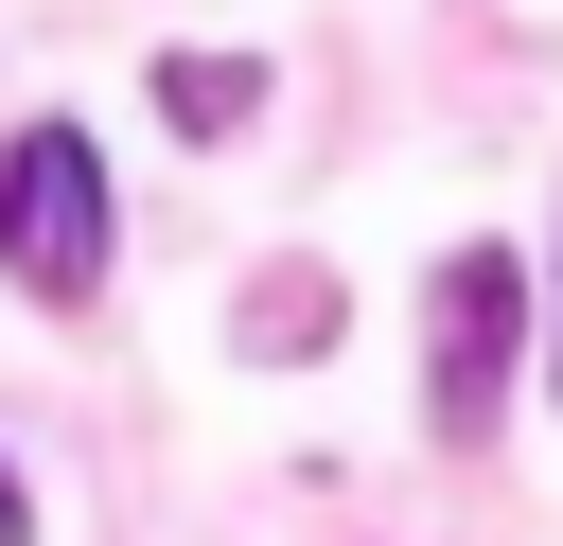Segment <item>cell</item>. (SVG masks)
<instances>
[{
  "instance_id": "1",
  "label": "cell",
  "mask_w": 563,
  "mask_h": 546,
  "mask_svg": "<svg viewBox=\"0 0 563 546\" xmlns=\"http://www.w3.org/2000/svg\"><path fill=\"white\" fill-rule=\"evenodd\" d=\"M0 282H35V299H88L106 282V159L70 123L0 141Z\"/></svg>"
},
{
  "instance_id": "2",
  "label": "cell",
  "mask_w": 563,
  "mask_h": 546,
  "mask_svg": "<svg viewBox=\"0 0 563 546\" xmlns=\"http://www.w3.org/2000/svg\"><path fill=\"white\" fill-rule=\"evenodd\" d=\"M510 317H528V264H510V247H457V264L422 282V423H493Z\"/></svg>"
},
{
  "instance_id": "3",
  "label": "cell",
  "mask_w": 563,
  "mask_h": 546,
  "mask_svg": "<svg viewBox=\"0 0 563 546\" xmlns=\"http://www.w3.org/2000/svg\"><path fill=\"white\" fill-rule=\"evenodd\" d=\"M158 123H176V141H229V123H264V70H246V53H176V70H158Z\"/></svg>"
},
{
  "instance_id": "4",
  "label": "cell",
  "mask_w": 563,
  "mask_h": 546,
  "mask_svg": "<svg viewBox=\"0 0 563 546\" xmlns=\"http://www.w3.org/2000/svg\"><path fill=\"white\" fill-rule=\"evenodd\" d=\"M229 335H246V352H334V282H317V264H282V282H264Z\"/></svg>"
},
{
  "instance_id": "5",
  "label": "cell",
  "mask_w": 563,
  "mask_h": 546,
  "mask_svg": "<svg viewBox=\"0 0 563 546\" xmlns=\"http://www.w3.org/2000/svg\"><path fill=\"white\" fill-rule=\"evenodd\" d=\"M0 546H35V493H18V476H0Z\"/></svg>"
},
{
  "instance_id": "6",
  "label": "cell",
  "mask_w": 563,
  "mask_h": 546,
  "mask_svg": "<svg viewBox=\"0 0 563 546\" xmlns=\"http://www.w3.org/2000/svg\"><path fill=\"white\" fill-rule=\"evenodd\" d=\"M545 370H563V352H545Z\"/></svg>"
}]
</instances>
